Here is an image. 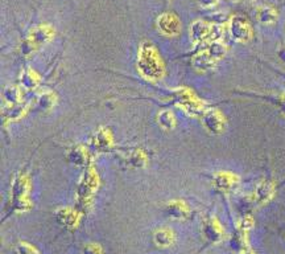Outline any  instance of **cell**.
Wrapping results in <instances>:
<instances>
[{
    "instance_id": "1",
    "label": "cell",
    "mask_w": 285,
    "mask_h": 254,
    "mask_svg": "<svg viewBox=\"0 0 285 254\" xmlns=\"http://www.w3.org/2000/svg\"><path fill=\"white\" fill-rule=\"evenodd\" d=\"M137 68H139L140 74L148 79H160L164 76V62L157 49L151 43H142L140 45Z\"/></svg>"
},
{
    "instance_id": "2",
    "label": "cell",
    "mask_w": 285,
    "mask_h": 254,
    "mask_svg": "<svg viewBox=\"0 0 285 254\" xmlns=\"http://www.w3.org/2000/svg\"><path fill=\"white\" fill-rule=\"evenodd\" d=\"M225 28L219 24H210L205 20H197L190 27V38L193 44H209L221 41Z\"/></svg>"
},
{
    "instance_id": "3",
    "label": "cell",
    "mask_w": 285,
    "mask_h": 254,
    "mask_svg": "<svg viewBox=\"0 0 285 254\" xmlns=\"http://www.w3.org/2000/svg\"><path fill=\"white\" fill-rule=\"evenodd\" d=\"M54 36V29L49 26H38L29 32L26 43L22 45V51L26 53H32L36 49L41 48L42 45L48 44Z\"/></svg>"
},
{
    "instance_id": "4",
    "label": "cell",
    "mask_w": 285,
    "mask_h": 254,
    "mask_svg": "<svg viewBox=\"0 0 285 254\" xmlns=\"http://www.w3.org/2000/svg\"><path fill=\"white\" fill-rule=\"evenodd\" d=\"M228 32L238 43H248L252 38V28L248 20L243 16H232L228 22Z\"/></svg>"
},
{
    "instance_id": "5",
    "label": "cell",
    "mask_w": 285,
    "mask_h": 254,
    "mask_svg": "<svg viewBox=\"0 0 285 254\" xmlns=\"http://www.w3.org/2000/svg\"><path fill=\"white\" fill-rule=\"evenodd\" d=\"M203 126L211 134H221L226 129V119L221 111L217 109H209L202 114Z\"/></svg>"
},
{
    "instance_id": "6",
    "label": "cell",
    "mask_w": 285,
    "mask_h": 254,
    "mask_svg": "<svg viewBox=\"0 0 285 254\" xmlns=\"http://www.w3.org/2000/svg\"><path fill=\"white\" fill-rule=\"evenodd\" d=\"M157 28L165 36H176L181 31L180 19L174 13L165 12L158 16Z\"/></svg>"
},
{
    "instance_id": "7",
    "label": "cell",
    "mask_w": 285,
    "mask_h": 254,
    "mask_svg": "<svg viewBox=\"0 0 285 254\" xmlns=\"http://www.w3.org/2000/svg\"><path fill=\"white\" fill-rule=\"evenodd\" d=\"M165 213L171 219L185 221L190 217V208L184 200H172L165 206Z\"/></svg>"
},
{
    "instance_id": "8",
    "label": "cell",
    "mask_w": 285,
    "mask_h": 254,
    "mask_svg": "<svg viewBox=\"0 0 285 254\" xmlns=\"http://www.w3.org/2000/svg\"><path fill=\"white\" fill-rule=\"evenodd\" d=\"M203 235L209 244H218L223 240V228L217 219H209L203 225Z\"/></svg>"
},
{
    "instance_id": "9",
    "label": "cell",
    "mask_w": 285,
    "mask_h": 254,
    "mask_svg": "<svg viewBox=\"0 0 285 254\" xmlns=\"http://www.w3.org/2000/svg\"><path fill=\"white\" fill-rule=\"evenodd\" d=\"M192 64H193L194 69H197L198 72H207V70L212 69L216 67L217 60L212 57L211 54L207 52V49H202L201 52L196 54L192 60Z\"/></svg>"
},
{
    "instance_id": "10",
    "label": "cell",
    "mask_w": 285,
    "mask_h": 254,
    "mask_svg": "<svg viewBox=\"0 0 285 254\" xmlns=\"http://www.w3.org/2000/svg\"><path fill=\"white\" fill-rule=\"evenodd\" d=\"M238 176L231 172H218L214 176V184L222 192H230L238 184Z\"/></svg>"
},
{
    "instance_id": "11",
    "label": "cell",
    "mask_w": 285,
    "mask_h": 254,
    "mask_svg": "<svg viewBox=\"0 0 285 254\" xmlns=\"http://www.w3.org/2000/svg\"><path fill=\"white\" fill-rule=\"evenodd\" d=\"M275 195V184L272 181L269 180H263L255 189V195H253V199L257 204H266L268 201H271V199Z\"/></svg>"
},
{
    "instance_id": "12",
    "label": "cell",
    "mask_w": 285,
    "mask_h": 254,
    "mask_svg": "<svg viewBox=\"0 0 285 254\" xmlns=\"http://www.w3.org/2000/svg\"><path fill=\"white\" fill-rule=\"evenodd\" d=\"M79 215L78 210L69 209V208H65V209H58L56 212V220L60 222L61 225H63L65 228L73 229L78 225L79 222Z\"/></svg>"
},
{
    "instance_id": "13",
    "label": "cell",
    "mask_w": 285,
    "mask_h": 254,
    "mask_svg": "<svg viewBox=\"0 0 285 254\" xmlns=\"http://www.w3.org/2000/svg\"><path fill=\"white\" fill-rule=\"evenodd\" d=\"M153 241L158 248H169L176 241V235L172 229L161 228L156 230L153 235Z\"/></svg>"
},
{
    "instance_id": "14",
    "label": "cell",
    "mask_w": 285,
    "mask_h": 254,
    "mask_svg": "<svg viewBox=\"0 0 285 254\" xmlns=\"http://www.w3.org/2000/svg\"><path fill=\"white\" fill-rule=\"evenodd\" d=\"M277 19V12H276L275 8L268 6L260 7L257 10V20H259L262 24H266V26H269V24H273Z\"/></svg>"
},
{
    "instance_id": "15",
    "label": "cell",
    "mask_w": 285,
    "mask_h": 254,
    "mask_svg": "<svg viewBox=\"0 0 285 254\" xmlns=\"http://www.w3.org/2000/svg\"><path fill=\"white\" fill-rule=\"evenodd\" d=\"M4 101L8 102L11 106L16 105L20 101V89L17 86H7L3 93Z\"/></svg>"
},
{
    "instance_id": "16",
    "label": "cell",
    "mask_w": 285,
    "mask_h": 254,
    "mask_svg": "<svg viewBox=\"0 0 285 254\" xmlns=\"http://www.w3.org/2000/svg\"><path fill=\"white\" fill-rule=\"evenodd\" d=\"M38 81H40V78H38L37 74H36L32 69L26 70V72L22 73V77H21L22 86H26V88H28V89H33V88H36Z\"/></svg>"
},
{
    "instance_id": "17",
    "label": "cell",
    "mask_w": 285,
    "mask_h": 254,
    "mask_svg": "<svg viewBox=\"0 0 285 254\" xmlns=\"http://www.w3.org/2000/svg\"><path fill=\"white\" fill-rule=\"evenodd\" d=\"M158 123L161 124L164 129H173L176 126V118H174L173 113L169 110H164L158 114Z\"/></svg>"
},
{
    "instance_id": "18",
    "label": "cell",
    "mask_w": 285,
    "mask_h": 254,
    "mask_svg": "<svg viewBox=\"0 0 285 254\" xmlns=\"http://www.w3.org/2000/svg\"><path fill=\"white\" fill-rule=\"evenodd\" d=\"M54 94L52 93H45V94H41V97L38 98V106L42 110H48V109L53 108L54 105Z\"/></svg>"
},
{
    "instance_id": "19",
    "label": "cell",
    "mask_w": 285,
    "mask_h": 254,
    "mask_svg": "<svg viewBox=\"0 0 285 254\" xmlns=\"http://www.w3.org/2000/svg\"><path fill=\"white\" fill-rule=\"evenodd\" d=\"M16 254H40L37 249L33 245L28 244V242H19V245L15 249Z\"/></svg>"
},
{
    "instance_id": "20",
    "label": "cell",
    "mask_w": 285,
    "mask_h": 254,
    "mask_svg": "<svg viewBox=\"0 0 285 254\" xmlns=\"http://www.w3.org/2000/svg\"><path fill=\"white\" fill-rule=\"evenodd\" d=\"M85 254H103V249H102L101 245L98 244H87L83 249Z\"/></svg>"
},
{
    "instance_id": "21",
    "label": "cell",
    "mask_w": 285,
    "mask_h": 254,
    "mask_svg": "<svg viewBox=\"0 0 285 254\" xmlns=\"http://www.w3.org/2000/svg\"><path fill=\"white\" fill-rule=\"evenodd\" d=\"M197 3L203 10H211L216 6H218L219 0H197Z\"/></svg>"
},
{
    "instance_id": "22",
    "label": "cell",
    "mask_w": 285,
    "mask_h": 254,
    "mask_svg": "<svg viewBox=\"0 0 285 254\" xmlns=\"http://www.w3.org/2000/svg\"><path fill=\"white\" fill-rule=\"evenodd\" d=\"M72 159H73V162H76V163H83L86 160V153H83L82 150L74 149Z\"/></svg>"
},
{
    "instance_id": "23",
    "label": "cell",
    "mask_w": 285,
    "mask_h": 254,
    "mask_svg": "<svg viewBox=\"0 0 285 254\" xmlns=\"http://www.w3.org/2000/svg\"><path fill=\"white\" fill-rule=\"evenodd\" d=\"M279 56L282 61H285V47H282L279 52Z\"/></svg>"
},
{
    "instance_id": "24",
    "label": "cell",
    "mask_w": 285,
    "mask_h": 254,
    "mask_svg": "<svg viewBox=\"0 0 285 254\" xmlns=\"http://www.w3.org/2000/svg\"><path fill=\"white\" fill-rule=\"evenodd\" d=\"M241 254H255V253H253V251L251 250V249L246 248V249H243V250H242Z\"/></svg>"
}]
</instances>
